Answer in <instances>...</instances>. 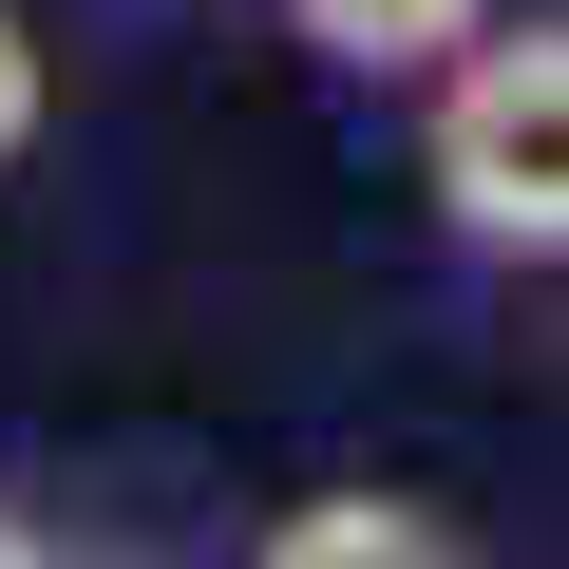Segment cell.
Masks as SVG:
<instances>
[{
	"label": "cell",
	"mask_w": 569,
	"mask_h": 569,
	"mask_svg": "<svg viewBox=\"0 0 569 569\" xmlns=\"http://www.w3.org/2000/svg\"><path fill=\"white\" fill-rule=\"evenodd\" d=\"M418 171H437V228H456V247L550 266V247H569V39H550V20H475V39L437 58Z\"/></svg>",
	"instance_id": "obj_1"
},
{
	"label": "cell",
	"mask_w": 569,
	"mask_h": 569,
	"mask_svg": "<svg viewBox=\"0 0 569 569\" xmlns=\"http://www.w3.org/2000/svg\"><path fill=\"white\" fill-rule=\"evenodd\" d=\"M247 569H456V550H437V512H399V493H305Z\"/></svg>",
	"instance_id": "obj_2"
},
{
	"label": "cell",
	"mask_w": 569,
	"mask_h": 569,
	"mask_svg": "<svg viewBox=\"0 0 569 569\" xmlns=\"http://www.w3.org/2000/svg\"><path fill=\"white\" fill-rule=\"evenodd\" d=\"M284 20H305L342 77H437V58L493 20V0H284Z\"/></svg>",
	"instance_id": "obj_3"
},
{
	"label": "cell",
	"mask_w": 569,
	"mask_h": 569,
	"mask_svg": "<svg viewBox=\"0 0 569 569\" xmlns=\"http://www.w3.org/2000/svg\"><path fill=\"white\" fill-rule=\"evenodd\" d=\"M20 152H39V20L0 0V171H20Z\"/></svg>",
	"instance_id": "obj_4"
},
{
	"label": "cell",
	"mask_w": 569,
	"mask_h": 569,
	"mask_svg": "<svg viewBox=\"0 0 569 569\" xmlns=\"http://www.w3.org/2000/svg\"><path fill=\"white\" fill-rule=\"evenodd\" d=\"M0 569H58V550H39V531H20V512H0Z\"/></svg>",
	"instance_id": "obj_5"
}]
</instances>
